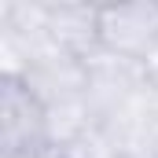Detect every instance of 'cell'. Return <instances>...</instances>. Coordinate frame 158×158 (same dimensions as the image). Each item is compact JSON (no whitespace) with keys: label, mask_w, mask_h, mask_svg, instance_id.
Segmentation results:
<instances>
[{"label":"cell","mask_w":158,"mask_h":158,"mask_svg":"<svg viewBox=\"0 0 158 158\" xmlns=\"http://www.w3.org/2000/svg\"><path fill=\"white\" fill-rule=\"evenodd\" d=\"M143 70H147V81H155V85H158V44H155V52L143 59Z\"/></svg>","instance_id":"cell-7"},{"label":"cell","mask_w":158,"mask_h":158,"mask_svg":"<svg viewBox=\"0 0 158 158\" xmlns=\"http://www.w3.org/2000/svg\"><path fill=\"white\" fill-rule=\"evenodd\" d=\"M158 44V4L129 0V4H99V48L143 63Z\"/></svg>","instance_id":"cell-2"},{"label":"cell","mask_w":158,"mask_h":158,"mask_svg":"<svg viewBox=\"0 0 158 158\" xmlns=\"http://www.w3.org/2000/svg\"><path fill=\"white\" fill-rule=\"evenodd\" d=\"M63 155L66 158H125V151L107 121H92L77 140H70L63 147Z\"/></svg>","instance_id":"cell-6"},{"label":"cell","mask_w":158,"mask_h":158,"mask_svg":"<svg viewBox=\"0 0 158 158\" xmlns=\"http://www.w3.org/2000/svg\"><path fill=\"white\" fill-rule=\"evenodd\" d=\"M26 158H66V155L55 151V147H48V151H37V155H26Z\"/></svg>","instance_id":"cell-8"},{"label":"cell","mask_w":158,"mask_h":158,"mask_svg":"<svg viewBox=\"0 0 158 158\" xmlns=\"http://www.w3.org/2000/svg\"><path fill=\"white\" fill-rule=\"evenodd\" d=\"M125 158H136V155H125Z\"/></svg>","instance_id":"cell-9"},{"label":"cell","mask_w":158,"mask_h":158,"mask_svg":"<svg viewBox=\"0 0 158 158\" xmlns=\"http://www.w3.org/2000/svg\"><path fill=\"white\" fill-rule=\"evenodd\" d=\"M85 70H88V107L96 110L99 121L114 118L121 107L132 103V99L140 96V88L147 85L143 63L110 55V52H103V48L85 59Z\"/></svg>","instance_id":"cell-3"},{"label":"cell","mask_w":158,"mask_h":158,"mask_svg":"<svg viewBox=\"0 0 158 158\" xmlns=\"http://www.w3.org/2000/svg\"><path fill=\"white\" fill-rule=\"evenodd\" d=\"M44 19H48V33L55 52L88 59L92 52H99V7L96 4H44Z\"/></svg>","instance_id":"cell-5"},{"label":"cell","mask_w":158,"mask_h":158,"mask_svg":"<svg viewBox=\"0 0 158 158\" xmlns=\"http://www.w3.org/2000/svg\"><path fill=\"white\" fill-rule=\"evenodd\" d=\"M0 147L4 158H26L48 151V110L30 85L15 74L0 77Z\"/></svg>","instance_id":"cell-1"},{"label":"cell","mask_w":158,"mask_h":158,"mask_svg":"<svg viewBox=\"0 0 158 158\" xmlns=\"http://www.w3.org/2000/svg\"><path fill=\"white\" fill-rule=\"evenodd\" d=\"M30 85V92L37 96L48 107H63V103H77L88 99V70H85V59L74 55H63V52H52L37 63H30L22 74H15Z\"/></svg>","instance_id":"cell-4"}]
</instances>
